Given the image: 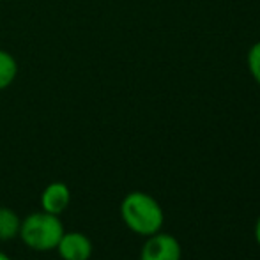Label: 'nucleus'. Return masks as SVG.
<instances>
[{
    "instance_id": "f03ea898",
    "label": "nucleus",
    "mask_w": 260,
    "mask_h": 260,
    "mask_svg": "<svg viewBox=\"0 0 260 260\" xmlns=\"http://www.w3.org/2000/svg\"><path fill=\"white\" fill-rule=\"evenodd\" d=\"M64 232L60 216L39 211L21 219L18 237L28 250L43 253V251H53Z\"/></svg>"
},
{
    "instance_id": "9d476101",
    "label": "nucleus",
    "mask_w": 260,
    "mask_h": 260,
    "mask_svg": "<svg viewBox=\"0 0 260 260\" xmlns=\"http://www.w3.org/2000/svg\"><path fill=\"white\" fill-rule=\"evenodd\" d=\"M0 260H11V257L7 253H4L2 250H0Z\"/></svg>"
},
{
    "instance_id": "423d86ee",
    "label": "nucleus",
    "mask_w": 260,
    "mask_h": 260,
    "mask_svg": "<svg viewBox=\"0 0 260 260\" xmlns=\"http://www.w3.org/2000/svg\"><path fill=\"white\" fill-rule=\"evenodd\" d=\"M20 225L21 218L16 211H13L11 207L0 206V241L2 243L16 239L20 234Z\"/></svg>"
},
{
    "instance_id": "20e7f679",
    "label": "nucleus",
    "mask_w": 260,
    "mask_h": 260,
    "mask_svg": "<svg viewBox=\"0 0 260 260\" xmlns=\"http://www.w3.org/2000/svg\"><path fill=\"white\" fill-rule=\"evenodd\" d=\"M55 250L62 260H90L92 241L83 232H64Z\"/></svg>"
},
{
    "instance_id": "1a4fd4ad",
    "label": "nucleus",
    "mask_w": 260,
    "mask_h": 260,
    "mask_svg": "<svg viewBox=\"0 0 260 260\" xmlns=\"http://www.w3.org/2000/svg\"><path fill=\"white\" fill-rule=\"evenodd\" d=\"M253 234H255V241H257V244L260 246V216L257 218V221H255V229H253Z\"/></svg>"
},
{
    "instance_id": "39448f33",
    "label": "nucleus",
    "mask_w": 260,
    "mask_h": 260,
    "mask_svg": "<svg viewBox=\"0 0 260 260\" xmlns=\"http://www.w3.org/2000/svg\"><path fill=\"white\" fill-rule=\"evenodd\" d=\"M71 189L66 182H60V181H55V182H50L41 193V211L45 212H50V214H55V216H60L66 209L69 207L71 204Z\"/></svg>"
},
{
    "instance_id": "f257e3e1",
    "label": "nucleus",
    "mask_w": 260,
    "mask_h": 260,
    "mask_svg": "<svg viewBox=\"0 0 260 260\" xmlns=\"http://www.w3.org/2000/svg\"><path fill=\"white\" fill-rule=\"evenodd\" d=\"M120 218L133 234L149 237L161 232L165 223V211L149 193L129 191L120 202Z\"/></svg>"
},
{
    "instance_id": "7ed1b4c3",
    "label": "nucleus",
    "mask_w": 260,
    "mask_h": 260,
    "mask_svg": "<svg viewBox=\"0 0 260 260\" xmlns=\"http://www.w3.org/2000/svg\"><path fill=\"white\" fill-rule=\"evenodd\" d=\"M182 246L177 237L167 232H157L145 237L140 250V260H181Z\"/></svg>"
},
{
    "instance_id": "0eeeda50",
    "label": "nucleus",
    "mask_w": 260,
    "mask_h": 260,
    "mask_svg": "<svg viewBox=\"0 0 260 260\" xmlns=\"http://www.w3.org/2000/svg\"><path fill=\"white\" fill-rule=\"evenodd\" d=\"M18 76V60L11 52L0 50V90L9 89Z\"/></svg>"
},
{
    "instance_id": "6e6552de",
    "label": "nucleus",
    "mask_w": 260,
    "mask_h": 260,
    "mask_svg": "<svg viewBox=\"0 0 260 260\" xmlns=\"http://www.w3.org/2000/svg\"><path fill=\"white\" fill-rule=\"evenodd\" d=\"M246 64H248V71H250L251 78H253L255 83L260 87V41L251 45V48L248 50Z\"/></svg>"
}]
</instances>
